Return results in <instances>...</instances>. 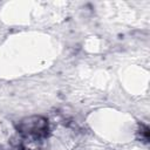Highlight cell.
<instances>
[{
  "label": "cell",
  "mask_w": 150,
  "mask_h": 150,
  "mask_svg": "<svg viewBox=\"0 0 150 150\" xmlns=\"http://www.w3.org/2000/svg\"><path fill=\"white\" fill-rule=\"evenodd\" d=\"M18 130L27 137L29 136V137H34V138H42V137L47 136L48 122L46 118H43L41 116L28 117V118L22 120L19 123Z\"/></svg>",
  "instance_id": "6da1fadb"
}]
</instances>
